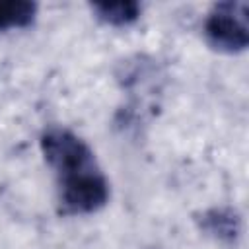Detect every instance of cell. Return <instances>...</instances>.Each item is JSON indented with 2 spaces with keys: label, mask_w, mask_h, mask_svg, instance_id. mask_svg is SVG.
Listing matches in <instances>:
<instances>
[{
  "label": "cell",
  "mask_w": 249,
  "mask_h": 249,
  "mask_svg": "<svg viewBox=\"0 0 249 249\" xmlns=\"http://www.w3.org/2000/svg\"><path fill=\"white\" fill-rule=\"evenodd\" d=\"M41 152L58 179V200L68 214H91L109 200V183L91 148L72 130L51 126L41 134Z\"/></svg>",
  "instance_id": "6da1fadb"
},
{
  "label": "cell",
  "mask_w": 249,
  "mask_h": 249,
  "mask_svg": "<svg viewBox=\"0 0 249 249\" xmlns=\"http://www.w3.org/2000/svg\"><path fill=\"white\" fill-rule=\"evenodd\" d=\"M249 8L243 0L216 4L204 19L206 41L224 53H239L249 45Z\"/></svg>",
  "instance_id": "7a4b0ae2"
},
{
  "label": "cell",
  "mask_w": 249,
  "mask_h": 249,
  "mask_svg": "<svg viewBox=\"0 0 249 249\" xmlns=\"http://www.w3.org/2000/svg\"><path fill=\"white\" fill-rule=\"evenodd\" d=\"M196 224L206 235L226 245H233L241 233L239 214L228 206H216L204 210L202 214H198Z\"/></svg>",
  "instance_id": "3957f363"
},
{
  "label": "cell",
  "mask_w": 249,
  "mask_h": 249,
  "mask_svg": "<svg viewBox=\"0 0 249 249\" xmlns=\"http://www.w3.org/2000/svg\"><path fill=\"white\" fill-rule=\"evenodd\" d=\"M91 10L95 12V16L115 27H124L134 23L140 14H142V6L138 2L132 0H124V2H95L91 4Z\"/></svg>",
  "instance_id": "277c9868"
},
{
  "label": "cell",
  "mask_w": 249,
  "mask_h": 249,
  "mask_svg": "<svg viewBox=\"0 0 249 249\" xmlns=\"http://www.w3.org/2000/svg\"><path fill=\"white\" fill-rule=\"evenodd\" d=\"M37 16V4L29 0H0V31L27 27Z\"/></svg>",
  "instance_id": "5b68a950"
}]
</instances>
